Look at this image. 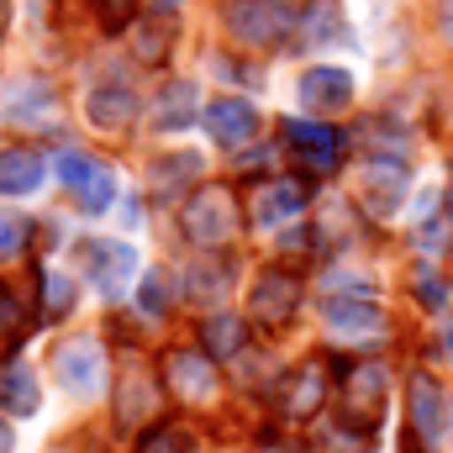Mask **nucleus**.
Listing matches in <instances>:
<instances>
[{"label":"nucleus","mask_w":453,"mask_h":453,"mask_svg":"<svg viewBox=\"0 0 453 453\" xmlns=\"http://www.w3.org/2000/svg\"><path fill=\"white\" fill-rule=\"evenodd\" d=\"M449 433H453V417H449Z\"/></svg>","instance_id":"nucleus-42"},{"label":"nucleus","mask_w":453,"mask_h":453,"mask_svg":"<svg viewBox=\"0 0 453 453\" xmlns=\"http://www.w3.org/2000/svg\"><path fill=\"white\" fill-rule=\"evenodd\" d=\"M80 274L106 296V301H121L137 280V253L121 242V237H85L80 242Z\"/></svg>","instance_id":"nucleus-5"},{"label":"nucleus","mask_w":453,"mask_h":453,"mask_svg":"<svg viewBox=\"0 0 453 453\" xmlns=\"http://www.w3.org/2000/svg\"><path fill=\"white\" fill-rule=\"evenodd\" d=\"M301 311V280L290 274V269H264L258 280H253V290H248V322H258V327H285L290 317Z\"/></svg>","instance_id":"nucleus-8"},{"label":"nucleus","mask_w":453,"mask_h":453,"mask_svg":"<svg viewBox=\"0 0 453 453\" xmlns=\"http://www.w3.org/2000/svg\"><path fill=\"white\" fill-rule=\"evenodd\" d=\"M327 390H333V374H327L322 358L296 364V369L285 374V385H280V417H285V422H311V417L327 406Z\"/></svg>","instance_id":"nucleus-10"},{"label":"nucleus","mask_w":453,"mask_h":453,"mask_svg":"<svg viewBox=\"0 0 453 453\" xmlns=\"http://www.w3.org/2000/svg\"><path fill=\"white\" fill-rule=\"evenodd\" d=\"M21 322H27V306H21V296L0 280V338H11V333H21Z\"/></svg>","instance_id":"nucleus-31"},{"label":"nucleus","mask_w":453,"mask_h":453,"mask_svg":"<svg viewBox=\"0 0 453 453\" xmlns=\"http://www.w3.org/2000/svg\"><path fill=\"white\" fill-rule=\"evenodd\" d=\"M196 174H201V153H169V158H158V169H153L158 190H180V185H190Z\"/></svg>","instance_id":"nucleus-28"},{"label":"nucleus","mask_w":453,"mask_h":453,"mask_svg":"<svg viewBox=\"0 0 453 453\" xmlns=\"http://www.w3.org/2000/svg\"><path fill=\"white\" fill-rule=\"evenodd\" d=\"M5 21H11V5H5V0H0V32H5Z\"/></svg>","instance_id":"nucleus-39"},{"label":"nucleus","mask_w":453,"mask_h":453,"mask_svg":"<svg viewBox=\"0 0 453 453\" xmlns=\"http://www.w3.org/2000/svg\"><path fill=\"white\" fill-rule=\"evenodd\" d=\"M196 90L190 85H169V90H158V101H153V121H158V132H180V127H190L196 121Z\"/></svg>","instance_id":"nucleus-23"},{"label":"nucleus","mask_w":453,"mask_h":453,"mask_svg":"<svg viewBox=\"0 0 453 453\" xmlns=\"http://www.w3.org/2000/svg\"><path fill=\"white\" fill-rule=\"evenodd\" d=\"M301 37H306L311 48H322V42L342 37V11H338V0H311V5H306V16H301Z\"/></svg>","instance_id":"nucleus-26"},{"label":"nucleus","mask_w":453,"mask_h":453,"mask_svg":"<svg viewBox=\"0 0 453 453\" xmlns=\"http://www.w3.org/2000/svg\"><path fill=\"white\" fill-rule=\"evenodd\" d=\"M142 5H148V16H174L185 0H142Z\"/></svg>","instance_id":"nucleus-35"},{"label":"nucleus","mask_w":453,"mask_h":453,"mask_svg":"<svg viewBox=\"0 0 453 453\" xmlns=\"http://www.w3.org/2000/svg\"><path fill=\"white\" fill-rule=\"evenodd\" d=\"M306 201H311V190L301 185V180H264V185H253V196H248V217L253 226H264V232H274V226H290L306 217Z\"/></svg>","instance_id":"nucleus-11"},{"label":"nucleus","mask_w":453,"mask_h":453,"mask_svg":"<svg viewBox=\"0 0 453 453\" xmlns=\"http://www.w3.org/2000/svg\"><path fill=\"white\" fill-rule=\"evenodd\" d=\"M201 342H206V353H211V358H237V353H242V342H248V322H242V317H232V311H217V317H206Z\"/></svg>","instance_id":"nucleus-22"},{"label":"nucleus","mask_w":453,"mask_h":453,"mask_svg":"<svg viewBox=\"0 0 453 453\" xmlns=\"http://www.w3.org/2000/svg\"><path fill=\"white\" fill-rule=\"evenodd\" d=\"M406 190H411V174L401 158H369V169L358 174V201L369 217H395Z\"/></svg>","instance_id":"nucleus-12"},{"label":"nucleus","mask_w":453,"mask_h":453,"mask_svg":"<svg viewBox=\"0 0 453 453\" xmlns=\"http://www.w3.org/2000/svg\"><path fill=\"white\" fill-rule=\"evenodd\" d=\"M127 37H132V53H137V64H164L174 48V21H164V16H148V21H132L127 27Z\"/></svg>","instance_id":"nucleus-21"},{"label":"nucleus","mask_w":453,"mask_h":453,"mask_svg":"<svg viewBox=\"0 0 453 453\" xmlns=\"http://www.w3.org/2000/svg\"><path fill=\"white\" fill-rule=\"evenodd\" d=\"M285 148L311 169V174H333L348 153V132H338L333 121H306V116H290L285 127Z\"/></svg>","instance_id":"nucleus-7"},{"label":"nucleus","mask_w":453,"mask_h":453,"mask_svg":"<svg viewBox=\"0 0 453 453\" xmlns=\"http://www.w3.org/2000/svg\"><path fill=\"white\" fill-rule=\"evenodd\" d=\"M53 169H58L64 190L80 201V211L101 217V211L116 201V174H111V164H106V158H96V153H85V148H64Z\"/></svg>","instance_id":"nucleus-4"},{"label":"nucleus","mask_w":453,"mask_h":453,"mask_svg":"<svg viewBox=\"0 0 453 453\" xmlns=\"http://www.w3.org/2000/svg\"><path fill=\"white\" fill-rule=\"evenodd\" d=\"M11 449H16V438H11V427L0 422V453H11Z\"/></svg>","instance_id":"nucleus-38"},{"label":"nucleus","mask_w":453,"mask_h":453,"mask_svg":"<svg viewBox=\"0 0 453 453\" xmlns=\"http://www.w3.org/2000/svg\"><path fill=\"white\" fill-rule=\"evenodd\" d=\"M132 453H201V443H196V433H190L185 422H153V427L137 438Z\"/></svg>","instance_id":"nucleus-24"},{"label":"nucleus","mask_w":453,"mask_h":453,"mask_svg":"<svg viewBox=\"0 0 453 453\" xmlns=\"http://www.w3.org/2000/svg\"><path fill=\"white\" fill-rule=\"evenodd\" d=\"M37 280H42V322L64 317V311L74 306V280H69V274H58V269H42Z\"/></svg>","instance_id":"nucleus-27"},{"label":"nucleus","mask_w":453,"mask_h":453,"mask_svg":"<svg viewBox=\"0 0 453 453\" xmlns=\"http://www.w3.org/2000/svg\"><path fill=\"white\" fill-rule=\"evenodd\" d=\"M185 285H190V301H222L232 290V264L226 258H201Z\"/></svg>","instance_id":"nucleus-25"},{"label":"nucleus","mask_w":453,"mask_h":453,"mask_svg":"<svg viewBox=\"0 0 453 453\" xmlns=\"http://www.w3.org/2000/svg\"><path fill=\"white\" fill-rule=\"evenodd\" d=\"M417 290H422V306H433V311H438V306H449V285H443V280H433L427 269H422V285H417Z\"/></svg>","instance_id":"nucleus-34"},{"label":"nucleus","mask_w":453,"mask_h":453,"mask_svg":"<svg viewBox=\"0 0 453 453\" xmlns=\"http://www.w3.org/2000/svg\"><path fill=\"white\" fill-rule=\"evenodd\" d=\"M169 296H174L169 274H164V269H153V274L142 280V311H148V317H164V311H169Z\"/></svg>","instance_id":"nucleus-29"},{"label":"nucleus","mask_w":453,"mask_h":453,"mask_svg":"<svg viewBox=\"0 0 453 453\" xmlns=\"http://www.w3.org/2000/svg\"><path fill=\"white\" fill-rule=\"evenodd\" d=\"M5 116L11 121H58V101H53V90L42 85V80H16L11 90H5Z\"/></svg>","instance_id":"nucleus-20"},{"label":"nucleus","mask_w":453,"mask_h":453,"mask_svg":"<svg viewBox=\"0 0 453 453\" xmlns=\"http://www.w3.org/2000/svg\"><path fill=\"white\" fill-rule=\"evenodd\" d=\"M438 348H443V358L453 364V327H443V338H438Z\"/></svg>","instance_id":"nucleus-36"},{"label":"nucleus","mask_w":453,"mask_h":453,"mask_svg":"<svg viewBox=\"0 0 453 453\" xmlns=\"http://www.w3.org/2000/svg\"><path fill=\"white\" fill-rule=\"evenodd\" d=\"M385 395H390V374L385 364L364 358V364H348L338 385V417L348 433L358 438H374V427L385 422Z\"/></svg>","instance_id":"nucleus-1"},{"label":"nucleus","mask_w":453,"mask_h":453,"mask_svg":"<svg viewBox=\"0 0 453 453\" xmlns=\"http://www.w3.org/2000/svg\"><path fill=\"white\" fill-rule=\"evenodd\" d=\"M449 206H453V185H449Z\"/></svg>","instance_id":"nucleus-41"},{"label":"nucleus","mask_w":453,"mask_h":453,"mask_svg":"<svg viewBox=\"0 0 453 453\" xmlns=\"http://www.w3.org/2000/svg\"><path fill=\"white\" fill-rule=\"evenodd\" d=\"M21 248H27V222L11 217V211H0V258H16Z\"/></svg>","instance_id":"nucleus-32"},{"label":"nucleus","mask_w":453,"mask_h":453,"mask_svg":"<svg viewBox=\"0 0 453 453\" xmlns=\"http://www.w3.org/2000/svg\"><path fill=\"white\" fill-rule=\"evenodd\" d=\"M222 21L242 48H280L301 32V11L285 0H226Z\"/></svg>","instance_id":"nucleus-2"},{"label":"nucleus","mask_w":453,"mask_h":453,"mask_svg":"<svg viewBox=\"0 0 453 453\" xmlns=\"http://www.w3.org/2000/svg\"><path fill=\"white\" fill-rule=\"evenodd\" d=\"M449 42H453V16H449Z\"/></svg>","instance_id":"nucleus-40"},{"label":"nucleus","mask_w":453,"mask_h":453,"mask_svg":"<svg viewBox=\"0 0 453 453\" xmlns=\"http://www.w3.org/2000/svg\"><path fill=\"white\" fill-rule=\"evenodd\" d=\"M90 5H96V16H101V27H127V21H132V5H137V0H90Z\"/></svg>","instance_id":"nucleus-33"},{"label":"nucleus","mask_w":453,"mask_h":453,"mask_svg":"<svg viewBox=\"0 0 453 453\" xmlns=\"http://www.w3.org/2000/svg\"><path fill=\"white\" fill-rule=\"evenodd\" d=\"M449 242H453V217H427L417 226V248L422 253H443Z\"/></svg>","instance_id":"nucleus-30"},{"label":"nucleus","mask_w":453,"mask_h":453,"mask_svg":"<svg viewBox=\"0 0 453 453\" xmlns=\"http://www.w3.org/2000/svg\"><path fill=\"white\" fill-rule=\"evenodd\" d=\"M180 232L196 242V248H222L237 237V201H232V190L226 185H201L190 201H185V211H180Z\"/></svg>","instance_id":"nucleus-3"},{"label":"nucleus","mask_w":453,"mask_h":453,"mask_svg":"<svg viewBox=\"0 0 453 453\" xmlns=\"http://www.w3.org/2000/svg\"><path fill=\"white\" fill-rule=\"evenodd\" d=\"M449 427V406H443V390L433 374H411V433L422 443H438Z\"/></svg>","instance_id":"nucleus-18"},{"label":"nucleus","mask_w":453,"mask_h":453,"mask_svg":"<svg viewBox=\"0 0 453 453\" xmlns=\"http://www.w3.org/2000/svg\"><path fill=\"white\" fill-rule=\"evenodd\" d=\"M164 385L185 406H206L217 395V358L206 348H174L164 353Z\"/></svg>","instance_id":"nucleus-9"},{"label":"nucleus","mask_w":453,"mask_h":453,"mask_svg":"<svg viewBox=\"0 0 453 453\" xmlns=\"http://www.w3.org/2000/svg\"><path fill=\"white\" fill-rule=\"evenodd\" d=\"M48 180V158L37 148H0V196H37Z\"/></svg>","instance_id":"nucleus-17"},{"label":"nucleus","mask_w":453,"mask_h":453,"mask_svg":"<svg viewBox=\"0 0 453 453\" xmlns=\"http://www.w3.org/2000/svg\"><path fill=\"white\" fill-rule=\"evenodd\" d=\"M85 116L101 127V132H127L137 121V90L127 80H101L85 101Z\"/></svg>","instance_id":"nucleus-16"},{"label":"nucleus","mask_w":453,"mask_h":453,"mask_svg":"<svg viewBox=\"0 0 453 453\" xmlns=\"http://www.w3.org/2000/svg\"><path fill=\"white\" fill-rule=\"evenodd\" d=\"M264 453H306V449H301V443H269Z\"/></svg>","instance_id":"nucleus-37"},{"label":"nucleus","mask_w":453,"mask_h":453,"mask_svg":"<svg viewBox=\"0 0 453 453\" xmlns=\"http://www.w3.org/2000/svg\"><path fill=\"white\" fill-rule=\"evenodd\" d=\"M37 406H42L37 369H27L21 358H5V364H0V411H5V417H32Z\"/></svg>","instance_id":"nucleus-19"},{"label":"nucleus","mask_w":453,"mask_h":453,"mask_svg":"<svg viewBox=\"0 0 453 453\" xmlns=\"http://www.w3.org/2000/svg\"><path fill=\"white\" fill-rule=\"evenodd\" d=\"M322 317L338 338H374L385 333V311L374 296H327L322 301Z\"/></svg>","instance_id":"nucleus-15"},{"label":"nucleus","mask_w":453,"mask_h":453,"mask_svg":"<svg viewBox=\"0 0 453 453\" xmlns=\"http://www.w3.org/2000/svg\"><path fill=\"white\" fill-rule=\"evenodd\" d=\"M53 380L69 390V395H101L106 390V348L96 338H64L53 348Z\"/></svg>","instance_id":"nucleus-6"},{"label":"nucleus","mask_w":453,"mask_h":453,"mask_svg":"<svg viewBox=\"0 0 453 453\" xmlns=\"http://www.w3.org/2000/svg\"><path fill=\"white\" fill-rule=\"evenodd\" d=\"M301 106L311 116H338L353 106V74L333 69V64H317L301 74Z\"/></svg>","instance_id":"nucleus-13"},{"label":"nucleus","mask_w":453,"mask_h":453,"mask_svg":"<svg viewBox=\"0 0 453 453\" xmlns=\"http://www.w3.org/2000/svg\"><path fill=\"white\" fill-rule=\"evenodd\" d=\"M206 137L217 142V148H248L253 137H258V111L248 106V101H237V96H222V101H211L206 111Z\"/></svg>","instance_id":"nucleus-14"}]
</instances>
